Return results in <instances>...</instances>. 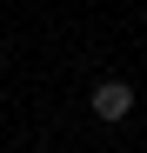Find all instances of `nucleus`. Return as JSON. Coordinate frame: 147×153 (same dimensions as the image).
<instances>
[{
    "label": "nucleus",
    "instance_id": "f257e3e1",
    "mask_svg": "<svg viewBox=\"0 0 147 153\" xmlns=\"http://www.w3.org/2000/svg\"><path fill=\"white\" fill-rule=\"evenodd\" d=\"M94 113H100V120H127L134 113V87L127 80H100V87H94Z\"/></svg>",
    "mask_w": 147,
    "mask_h": 153
}]
</instances>
